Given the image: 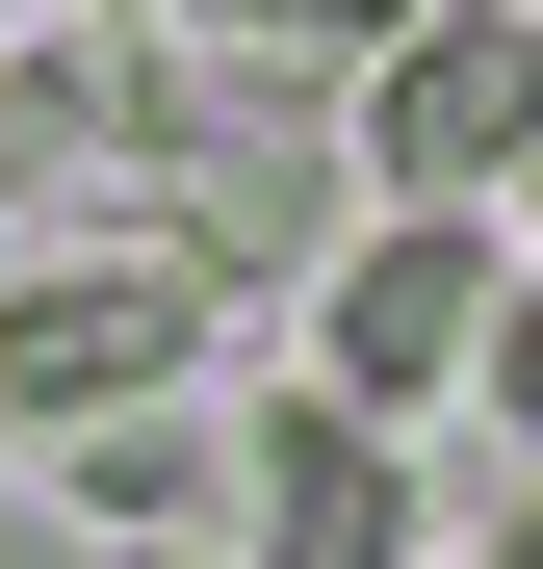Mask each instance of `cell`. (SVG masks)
<instances>
[{"label":"cell","instance_id":"cell-6","mask_svg":"<svg viewBox=\"0 0 543 569\" xmlns=\"http://www.w3.org/2000/svg\"><path fill=\"white\" fill-rule=\"evenodd\" d=\"M155 27L208 52V78H362V52L414 27V0H155Z\"/></svg>","mask_w":543,"mask_h":569},{"label":"cell","instance_id":"cell-2","mask_svg":"<svg viewBox=\"0 0 543 569\" xmlns=\"http://www.w3.org/2000/svg\"><path fill=\"white\" fill-rule=\"evenodd\" d=\"M492 311H517V233L492 208H362L336 259H311V362L285 389H336V415H466V362H492Z\"/></svg>","mask_w":543,"mask_h":569},{"label":"cell","instance_id":"cell-11","mask_svg":"<svg viewBox=\"0 0 543 569\" xmlns=\"http://www.w3.org/2000/svg\"><path fill=\"white\" fill-rule=\"evenodd\" d=\"M0 27H52V0H0Z\"/></svg>","mask_w":543,"mask_h":569},{"label":"cell","instance_id":"cell-7","mask_svg":"<svg viewBox=\"0 0 543 569\" xmlns=\"http://www.w3.org/2000/svg\"><path fill=\"white\" fill-rule=\"evenodd\" d=\"M466 415H492V440H543V284L492 311V362H466Z\"/></svg>","mask_w":543,"mask_h":569},{"label":"cell","instance_id":"cell-14","mask_svg":"<svg viewBox=\"0 0 543 569\" xmlns=\"http://www.w3.org/2000/svg\"><path fill=\"white\" fill-rule=\"evenodd\" d=\"M517 284H543V233H517Z\"/></svg>","mask_w":543,"mask_h":569},{"label":"cell","instance_id":"cell-12","mask_svg":"<svg viewBox=\"0 0 543 569\" xmlns=\"http://www.w3.org/2000/svg\"><path fill=\"white\" fill-rule=\"evenodd\" d=\"M0 569H27V518H0Z\"/></svg>","mask_w":543,"mask_h":569},{"label":"cell","instance_id":"cell-1","mask_svg":"<svg viewBox=\"0 0 543 569\" xmlns=\"http://www.w3.org/2000/svg\"><path fill=\"white\" fill-rule=\"evenodd\" d=\"M208 337H233V284L181 259V233H78V259H0V440H104V415H155Z\"/></svg>","mask_w":543,"mask_h":569},{"label":"cell","instance_id":"cell-9","mask_svg":"<svg viewBox=\"0 0 543 569\" xmlns=\"http://www.w3.org/2000/svg\"><path fill=\"white\" fill-rule=\"evenodd\" d=\"M440 569H543V492H517V518H466V543H440Z\"/></svg>","mask_w":543,"mask_h":569},{"label":"cell","instance_id":"cell-5","mask_svg":"<svg viewBox=\"0 0 543 569\" xmlns=\"http://www.w3.org/2000/svg\"><path fill=\"white\" fill-rule=\"evenodd\" d=\"M52 492L104 518V543H208L233 518V440L208 415H104V440H52Z\"/></svg>","mask_w":543,"mask_h":569},{"label":"cell","instance_id":"cell-4","mask_svg":"<svg viewBox=\"0 0 543 569\" xmlns=\"http://www.w3.org/2000/svg\"><path fill=\"white\" fill-rule=\"evenodd\" d=\"M233 569H440V466L336 389H259L233 415Z\"/></svg>","mask_w":543,"mask_h":569},{"label":"cell","instance_id":"cell-3","mask_svg":"<svg viewBox=\"0 0 543 569\" xmlns=\"http://www.w3.org/2000/svg\"><path fill=\"white\" fill-rule=\"evenodd\" d=\"M336 104H362V208H492L517 233V181H543V0H414Z\"/></svg>","mask_w":543,"mask_h":569},{"label":"cell","instance_id":"cell-10","mask_svg":"<svg viewBox=\"0 0 543 569\" xmlns=\"http://www.w3.org/2000/svg\"><path fill=\"white\" fill-rule=\"evenodd\" d=\"M130 569H208V543H130Z\"/></svg>","mask_w":543,"mask_h":569},{"label":"cell","instance_id":"cell-13","mask_svg":"<svg viewBox=\"0 0 543 569\" xmlns=\"http://www.w3.org/2000/svg\"><path fill=\"white\" fill-rule=\"evenodd\" d=\"M0 78H27V27H0Z\"/></svg>","mask_w":543,"mask_h":569},{"label":"cell","instance_id":"cell-8","mask_svg":"<svg viewBox=\"0 0 543 569\" xmlns=\"http://www.w3.org/2000/svg\"><path fill=\"white\" fill-rule=\"evenodd\" d=\"M27 181H52V104H27V78H0V233H27Z\"/></svg>","mask_w":543,"mask_h":569}]
</instances>
